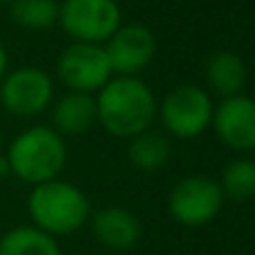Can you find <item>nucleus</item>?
Wrapping results in <instances>:
<instances>
[{
  "label": "nucleus",
  "instance_id": "nucleus-2",
  "mask_svg": "<svg viewBox=\"0 0 255 255\" xmlns=\"http://www.w3.org/2000/svg\"><path fill=\"white\" fill-rule=\"evenodd\" d=\"M27 213L31 226L52 238H58L83 229L90 222L92 206L88 195L76 184L65 179H52L31 186L27 197Z\"/></svg>",
  "mask_w": 255,
  "mask_h": 255
},
{
  "label": "nucleus",
  "instance_id": "nucleus-17",
  "mask_svg": "<svg viewBox=\"0 0 255 255\" xmlns=\"http://www.w3.org/2000/svg\"><path fill=\"white\" fill-rule=\"evenodd\" d=\"M220 186L224 197L247 202L255 197V159L238 157L224 168Z\"/></svg>",
  "mask_w": 255,
  "mask_h": 255
},
{
  "label": "nucleus",
  "instance_id": "nucleus-15",
  "mask_svg": "<svg viewBox=\"0 0 255 255\" xmlns=\"http://www.w3.org/2000/svg\"><path fill=\"white\" fill-rule=\"evenodd\" d=\"M0 255H63L56 238L36 226H16L0 238Z\"/></svg>",
  "mask_w": 255,
  "mask_h": 255
},
{
  "label": "nucleus",
  "instance_id": "nucleus-10",
  "mask_svg": "<svg viewBox=\"0 0 255 255\" xmlns=\"http://www.w3.org/2000/svg\"><path fill=\"white\" fill-rule=\"evenodd\" d=\"M211 126L226 148L251 152L255 150V99L247 94L222 99L213 110Z\"/></svg>",
  "mask_w": 255,
  "mask_h": 255
},
{
  "label": "nucleus",
  "instance_id": "nucleus-14",
  "mask_svg": "<svg viewBox=\"0 0 255 255\" xmlns=\"http://www.w3.org/2000/svg\"><path fill=\"white\" fill-rule=\"evenodd\" d=\"M170 141L168 136H163L161 132L145 130L141 134L132 136L130 145H128V159L134 168L143 172H154L161 170L170 159Z\"/></svg>",
  "mask_w": 255,
  "mask_h": 255
},
{
  "label": "nucleus",
  "instance_id": "nucleus-6",
  "mask_svg": "<svg viewBox=\"0 0 255 255\" xmlns=\"http://www.w3.org/2000/svg\"><path fill=\"white\" fill-rule=\"evenodd\" d=\"M213 106L206 90L197 85H177L157 106L166 132L175 139H197L211 128Z\"/></svg>",
  "mask_w": 255,
  "mask_h": 255
},
{
  "label": "nucleus",
  "instance_id": "nucleus-11",
  "mask_svg": "<svg viewBox=\"0 0 255 255\" xmlns=\"http://www.w3.org/2000/svg\"><path fill=\"white\" fill-rule=\"evenodd\" d=\"M90 226L99 244L112 251H128L141 238L139 217L121 206H106L90 215Z\"/></svg>",
  "mask_w": 255,
  "mask_h": 255
},
{
  "label": "nucleus",
  "instance_id": "nucleus-21",
  "mask_svg": "<svg viewBox=\"0 0 255 255\" xmlns=\"http://www.w3.org/2000/svg\"><path fill=\"white\" fill-rule=\"evenodd\" d=\"M9 2H11V0H0V4H9Z\"/></svg>",
  "mask_w": 255,
  "mask_h": 255
},
{
  "label": "nucleus",
  "instance_id": "nucleus-8",
  "mask_svg": "<svg viewBox=\"0 0 255 255\" xmlns=\"http://www.w3.org/2000/svg\"><path fill=\"white\" fill-rule=\"evenodd\" d=\"M56 74L70 92L94 94L112 79V67L101 45L72 43L58 56Z\"/></svg>",
  "mask_w": 255,
  "mask_h": 255
},
{
  "label": "nucleus",
  "instance_id": "nucleus-13",
  "mask_svg": "<svg viewBox=\"0 0 255 255\" xmlns=\"http://www.w3.org/2000/svg\"><path fill=\"white\" fill-rule=\"evenodd\" d=\"M206 81L213 92H217L222 99L242 94L247 85V65L235 52H215L206 61Z\"/></svg>",
  "mask_w": 255,
  "mask_h": 255
},
{
  "label": "nucleus",
  "instance_id": "nucleus-4",
  "mask_svg": "<svg viewBox=\"0 0 255 255\" xmlns=\"http://www.w3.org/2000/svg\"><path fill=\"white\" fill-rule=\"evenodd\" d=\"M224 199V190L217 179L206 175H190L172 186L168 195V211L181 226L199 229L220 215Z\"/></svg>",
  "mask_w": 255,
  "mask_h": 255
},
{
  "label": "nucleus",
  "instance_id": "nucleus-12",
  "mask_svg": "<svg viewBox=\"0 0 255 255\" xmlns=\"http://www.w3.org/2000/svg\"><path fill=\"white\" fill-rule=\"evenodd\" d=\"M97 124V99L83 92H67L52 106V128L61 136L85 134Z\"/></svg>",
  "mask_w": 255,
  "mask_h": 255
},
{
  "label": "nucleus",
  "instance_id": "nucleus-22",
  "mask_svg": "<svg viewBox=\"0 0 255 255\" xmlns=\"http://www.w3.org/2000/svg\"><path fill=\"white\" fill-rule=\"evenodd\" d=\"M76 255H92V253H76Z\"/></svg>",
  "mask_w": 255,
  "mask_h": 255
},
{
  "label": "nucleus",
  "instance_id": "nucleus-3",
  "mask_svg": "<svg viewBox=\"0 0 255 255\" xmlns=\"http://www.w3.org/2000/svg\"><path fill=\"white\" fill-rule=\"evenodd\" d=\"M4 157L13 177L29 186H38L58 179L67 163V145L54 128L31 126L13 136Z\"/></svg>",
  "mask_w": 255,
  "mask_h": 255
},
{
  "label": "nucleus",
  "instance_id": "nucleus-16",
  "mask_svg": "<svg viewBox=\"0 0 255 255\" xmlns=\"http://www.w3.org/2000/svg\"><path fill=\"white\" fill-rule=\"evenodd\" d=\"M9 11H11V20L16 25L31 31L49 29L58 22L56 0H11Z\"/></svg>",
  "mask_w": 255,
  "mask_h": 255
},
{
  "label": "nucleus",
  "instance_id": "nucleus-20",
  "mask_svg": "<svg viewBox=\"0 0 255 255\" xmlns=\"http://www.w3.org/2000/svg\"><path fill=\"white\" fill-rule=\"evenodd\" d=\"M0 152H2V130H0Z\"/></svg>",
  "mask_w": 255,
  "mask_h": 255
},
{
  "label": "nucleus",
  "instance_id": "nucleus-1",
  "mask_svg": "<svg viewBox=\"0 0 255 255\" xmlns=\"http://www.w3.org/2000/svg\"><path fill=\"white\" fill-rule=\"evenodd\" d=\"M157 117V99L139 76H115L97 97V121L108 134L132 139L150 130Z\"/></svg>",
  "mask_w": 255,
  "mask_h": 255
},
{
  "label": "nucleus",
  "instance_id": "nucleus-9",
  "mask_svg": "<svg viewBox=\"0 0 255 255\" xmlns=\"http://www.w3.org/2000/svg\"><path fill=\"white\" fill-rule=\"evenodd\" d=\"M106 54L110 61L112 74L139 76L152 63L157 52V40L152 29L145 25H121L106 40Z\"/></svg>",
  "mask_w": 255,
  "mask_h": 255
},
{
  "label": "nucleus",
  "instance_id": "nucleus-5",
  "mask_svg": "<svg viewBox=\"0 0 255 255\" xmlns=\"http://www.w3.org/2000/svg\"><path fill=\"white\" fill-rule=\"evenodd\" d=\"M58 22L74 43L101 45L121 27V7L117 0H63Z\"/></svg>",
  "mask_w": 255,
  "mask_h": 255
},
{
  "label": "nucleus",
  "instance_id": "nucleus-18",
  "mask_svg": "<svg viewBox=\"0 0 255 255\" xmlns=\"http://www.w3.org/2000/svg\"><path fill=\"white\" fill-rule=\"evenodd\" d=\"M7 65H9V58H7V52H4V47L0 45V81L4 79V74H7Z\"/></svg>",
  "mask_w": 255,
  "mask_h": 255
},
{
  "label": "nucleus",
  "instance_id": "nucleus-19",
  "mask_svg": "<svg viewBox=\"0 0 255 255\" xmlns=\"http://www.w3.org/2000/svg\"><path fill=\"white\" fill-rule=\"evenodd\" d=\"M11 175V168H9V161L7 157H4L2 152H0V179H4V177Z\"/></svg>",
  "mask_w": 255,
  "mask_h": 255
},
{
  "label": "nucleus",
  "instance_id": "nucleus-7",
  "mask_svg": "<svg viewBox=\"0 0 255 255\" xmlns=\"http://www.w3.org/2000/svg\"><path fill=\"white\" fill-rule=\"evenodd\" d=\"M54 101V81L34 65L16 67L0 81V106L13 117H36Z\"/></svg>",
  "mask_w": 255,
  "mask_h": 255
}]
</instances>
